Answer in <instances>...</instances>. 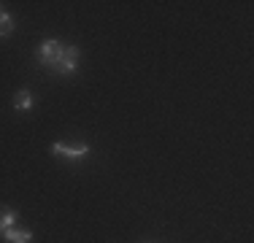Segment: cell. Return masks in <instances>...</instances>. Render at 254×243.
Here are the masks:
<instances>
[{"label": "cell", "mask_w": 254, "mask_h": 243, "mask_svg": "<svg viewBox=\"0 0 254 243\" xmlns=\"http://www.w3.org/2000/svg\"><path fill=\"white\" fill-rule=\"evenodd\" d=\"M63 52H65V46L60 44V41H46V44H41V49H38V62L49 65V68H57Z\"/></svg>", "instance_id": "6da1fadb"}, {"label": "cell", "mask_w": 254, "mask_h": 243, "mask_svg": "<svg viewBox=\"0 0 254 243\" xmlns=\"http://www.w3.org/2000/svg\"><path fill=\"white\" fill-rule=\"evenodd\" d=\"M52 151L63 160H84L89 154V143H81V146H65V143H54Z\"/></svg>", "instance_id": "7a4b0ae2"}, {"label": "cell", "mask_w": 254, "mask_h": 243, "mask_svg": "<svg viewBox=\"0 0 254 243\" xmlns=\"http://www.w3.org/2000/svg\"><path fill=\"white\" fill-rule=\"evenodd\" d=\"M78 49L76 46H65V52H63V57H60V62H57V73H73L76 70V65H78Z\"/></svg>", "instance_id": "3957f363"}, {"label": "cell", "mask_w": 254, "mask_h": 243, "mask_svg": "<svg viewBox=\"0 0 254 243\" xmlns=\"http://www.w3.org/2000/svg\"><path fill=\"white\" fill-rule=\"evenodd\" d=\"M5 241L8 243H30L33 241V233L30 230H16V227H11V230H5Z\"/></svg>", "instance_id": "277c9868"}, {"label": "cell", "mask_w": 254, "mask_h": 243, "mask_svg": "<svg viewBox=\"0 0 254 243\" xmlns=\"http://www.w3.org/2000/svg\"><path fill=\"white\" fill-rule=\"evenodd\" d=\"M14 108H16V111H30V108H33V97H30L27 89H19V92H16Z\"/></svg>", "instance_id": "5b68a950"}, {"label": "cell", "mask_w": 254, "mask_h": 243, "mask_svg": "<svg viewBox=\"0 0 254 243\" xmlns=\"http://www.w3.org/2000/svg\"><path fill=\"white\" fill-rule=\"evenodd\" d=\"M11 33H14V16L8 11H0V38H5Z\"/></svg>", "instance_id": "8992f818"}, {"label": "cell", "mask_w": 254, "mask_h": 243, "mask_svg": "<svg viewBox=\"0 0 254 243\" xmlns=\"http://www.w3.org/2000/svg\"><path fill=\"white\" fill-rule=\"evenodd\" d=\"M14 222H16V211H14V208H5V211H0V233H5V230H11V227H14Z\"/></svg>", "instance_id": "52a82bcc"}, {"label": "cell", "mask_w": 254, "mask_h": 243, "mask_svg": "<svg viewBox=\"0 0 254 243\" xmlns=\"http://www.w3.org/2000/svg\"><path fill=\"white\" fill-rule=\"evenodd\" d=\"M0 11H3V8H0Z\"/></svg>", "instance_id": "ba28073f"}]
</instances>
